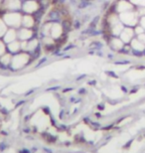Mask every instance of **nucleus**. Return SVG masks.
<instances>
[{
    "mask_svg": "<svg viewBox=\"0 0 145 153\" xmlns=\"http://www.w3.org/2000/svg\"><path fill=\"white\" fill-rule=\"evenodd\" d=\"M32 61V58H31V55L27 52H22V53H17L12 56V60H11V68L14 69H19V68H23L26 65H29L30 62Z\"/></svg>",
    "mask_w": 145,
    "mask_h": 153,
    "instance_id": "f257e3e1",
    "label": "nucleus"
},
{
    "mask_svg": "<svg viewBox=\"0 0 145 153\" xmlns=\"http://www.w3.org/2000/svg\"><path fill=\"white\" fill-rule=\"evenodd\" d=\"M3 20L6 23V25L14 29H19L20 26H22V15L19 12L12 11L7 12L3 15Z\"/></svg>",
    "mask_w": 145,
    "mask_h": 153,
    "instance_id": "f03ea898",
    "label": "nucleus"
},
{
    "mask_svg": "<svg viewBox=\"0 0 145 153\" xmlns=\"http://www.w3.org/2000/svg\"><path fill=\"white\" fill-rule=\"evenodd\" d=\"M40 7L41 5H40V1L38 2V0H23L21 9L24 12V14L34 15L39 10Z\"/></svg>",
    "mask_w": 145,
    "mask_h": 153,
    "instance_id": "7ed1b4c3",
    "label": "nucleus"
},
{
    "mask_svg": "<svg viewBox=\"0 0 145 153\" xmlns=\"http://www.w3.org/2000/svg\"><path fill=\"white\" fill-rule=\"evenodd\" d=\"M36 37L35 31L29 28H19L17 29V38L19 41H29V40Z\"/></svg>",
    "mask_w": 145,
    "mask_h": 153,
    "instance_id": "20e7f679",
    "label": "nucleus"
},
{
    "mask_svg": "<svg viewBox=\"0 0 145 153\" xmlns=\"http://www.w3.org/2000/svg\"><path fill=\"white\" fill-rule=\"evenodd\" d=\"M120 19H121L122 23L124 24H127V25H134V24H136V15L134 13H131V12H122L121 14H120Z\"/></svg>",
    "mask_w": 145,
    "mask_h": 153,
    "instance_id": "39448f33",
    "label": "nucleus"
},
{
    "mask_svg": "<svg viewBox=\"0 0 145 153\" xmlns=\"http://www.w3.org/2000/svg\"><path fill=\"white\" fill-rule=\"evenodd\" d=\"M21 50H22V48H21V41H19L18 39L11 43L6 44V51H7V53L11 55L19 53Z\"/></svg>",
    "mask_w": 145,
    "mask_h": 153,
    "instance_id": "423d86ee",
    "label": "nucleus"
},
{
    "mask_svg": "<svg viewBox=\"0 0 145 153\" xmlns=\"http://www.w3.org/2000/svg\"><path fill=\"white\" fill-rule=\"evenodd\" d=\"M17 29L14 28H9L7 31H6L5 35L3 36V41H4L5 44H8V43H11L17 40Z\"/></svg>",
    "mask_w": 145,
    "mask_h": 153,
    "instance_id": "0eeeda50",
    "label": "nucleus"
},
{
    "mask_svg": "<svg viewBox=\"0 0 145 153\" xmlns=\"http://www.w3.org/2000/svg\"><path fill=\"white\" fill-rule=\"evenodd\" d=\"M36 24V19L33 15L30 14H24L22 16V26L25 28L32 29L34 25Z\"/></svg>",
    "mask_w": 145,
    "mask_h": 153,
    "instance_id": "6e6552de",
    "label": "nucleus"
},
{
    "mask_svg": "<svg viewBox=\"0 0 145 153\" xmlns=\"http://www.w3.org/2000/svg\"><path fill=\"white\" fill-rule=\"evenodd\" d=\"M6 8L10 11H18L22 8L21 0H6Z\"/></svg>",
    "mask_w": 145,
    "mask_h": 153,
    "instance_id": "1a4fd4ad",
    "label": "nucleus"
},
{
    "mask_svg": "<svg viewBox=\"0 0 145 153\" xmlns=\"http://www.w3.org/2000/svg\"><path fill=\"white\" fill-rule=\"evenodd\" d=\"M132 36H133V31L130 28H125L122 30V32L120 33V39L122 40L124 43H128L131 40Z\"/></svg>",
    "mask_w": 145,
    "mask_h": 153,
    "instance_id": "9d476101",
    "label": "nucleus"
},
{
    "mask_svg": "<svg viewBox=\"0 0 145 153\" xmlns=\"http://www.w3.org/2000/svg\"><path fill=\"white\" fill-rule=\"evenodd\" d=\"M61 24H62V27H63L65 34H68V33H69L73 28V22H71V21L68 20V19H63Z\"/></svg>",
    "mask_w": 145,
    "mask_h": 153,
    "instance_id": "9b49d317",
    "label": "nucleus"
},
{
    "mask_svg": "<svg viewBox=\"0 0 145 153\" xmlns=\"http://www.w3.org/2000/svg\"><path fill=\"white\" fill-rule=\"evenodd\" d=\"M117 9H118V11H120L122 13V12H126V11L130 10L131 5L126 1H120L118 3V6H117Z\"/></svg>",
    "mask_w": 145,
    "mask_h": 153,
    "instance_id": "f8f14e48",
    "label": "nucleus"
},
{
    "mask_svg": "<svg viewBox=\"0 0 145 153\" xmlns=\"http://www.w3.org/2000/svg\"><path fill=\"white\" fill-rule=\"evenodd\" d=\"M110 45L112 46V48H115V50H119L123 47V41L121 39L118 38H113L112 41H110Z\"/></svg>",
    "mask_w": 145,
    "mask_h": 153,
    "instance_id": "ddd939ff",
    "label": "nucleus"
},
{
    "mask_svg": "<svg viewBox=\"0 0 145 153\" xmlns=\"http://www.w3.org/2000/svg\"><path fill=\"white\" fill-rule=\"evenodd\" d=\"M132 48L135 49L137 51H142L144 49V44L141 43L138 39H135V40H132Z\"/></svg>",
    "mask_w": 145,
    "mask_h": 153,
    "instance_id": "4468645a",
    "label": "nucleus"
},
{
    "mask_svg": "<svg viewBox=\"0 0 145 153\" xmlns=\"http://www.w3.org/2000/svg\"><path fill=\"white\" fill-rule=\"evenodd\" d=\"M7 27H8V26L6 25V23L4 22L3 18H0V38L3 37V36L5 35L6 31L8 30Z\"/></svg>",
    "mask_w": 145,
    "mask_h": 153,
    "instance_id": "2eb2a0df",
    "label": "nucleus"
},
{
    "mask_svg": "<svg viewBox=\"0 0 145 153\" xmlns=\"http://www.w3.org/2000/svg\"><path fill=\"white\" fill-rule=\"evenodd\" d=\"M122 30H123V26H122V24L119 22L112 26V33L115 35H119L120 33L122 32Z\"/></svg>",
    "mask_w": 145,
    "mask_h": 153,
    "instance_id": "dca6fc26",
    "label": "nucleus"
},
{
    "mask_svg": "<svg viewBox=\"0 0 145 153\" xmlns=\"http://www.w3.org/2000/svg\"><path fill=\"white\" fill-rule=\"evenodd\" d=\"M6 46H5V43L3 40H0V57L2 56V55H4L6 53Z\"/></svg>",
    "mask_w": 145,
    "mask_h": 153,
    "instance_id": "f3484780",
    "label": "nucleus"
},
{
    "mask_svg": "<svg viewBox=\"0 0 145 153\" xmlns=\"http://www.w3.org/2000/svg\"><path fill=\"white\" fill-rule=\"evenodd\" d=\"M130 1L135 5H139L141 7H145V0H130Z\"/></svg>",
    "mask_w": 145,
    "mask_h": 153,
    "instance_id": "a211bd4d",
    "label": "nucleus"
},
{
    "mask_svg": "<svg viewBox=\"0 0 145 153\" xmlns=\"http://www.w3.org/2000/svg\"><path fill=\"white\" fill-rule=\"evenodd\" d=\"M81 21H79V20H76L75 22H73V28L74 29H76V30H78L81 28Z\"/></svg>",
    "mask_w": 145,
    "mask_h": 153,
    "instance_id": "6ab92c4d",
    "label": "nucleus"
},
{
    "mask_svg": "<svg viewBox=\"0 0 145 153\" xmlns=\"http://www.w3.org/2000/svg\"><path fill=\"white\" fill-rule=\"evenodd\" d=\"M138 40L141 42V43H143V44H145V34H139V36H138Z\"/></svg>",
    "mask_w": 145,
    "mask_h": 153,
    "instance_id": "aec40b11",
    "label": "nucleus"
},
{
    "mask_svg": "<svg viewBox=\"0 0 145 153\" xmlns=\"http://www.w3.org/2000/svg\"><path fill=\"white\" fill-rule=\"evenodd\" d=\"M135 32H136L137 34H142V33H143V28H142V27H137L136 30H135Z\"/></svg>",
    "mask_w": 145,
    "mask_h": 153,
    "instance_id": "412c9836",
    "label": "nucleus"
},
{
    "mask_svg": "<svg viewBox=\"0 0 145 153\" xmlns=\"http://www.w3.org/2000/svg\"><path fill=\"white\" fill-rule=\"evenodd\" d=\"M45 61H47V58H43L42 60H40V61H39V63H38V66L42 65L43 63H45Z\"/></svg>",
    "mask_w": 145,
    "mask_h": 153,
    "instance_id": "4be33fe9",
    "label": "nucleus"
},
{
    "mask_svg": "<svg viewBox=\"0 0 145 153\" xmlns=\"http://www.w3.org/2000/svg\"><path fill=\"white\" fill-rule=\"evenodd\" d=\"M141 25H142L143 28H145V17H143L142 19H141Z\"/></svg>",
    "mask_w": 145,
    "mask_h": 153,
    "instance_id": "5701e85b",
    "label": "nucleus"
}]
</instances>
